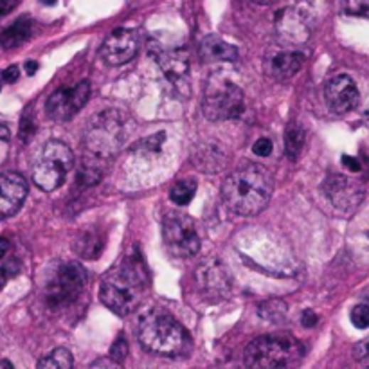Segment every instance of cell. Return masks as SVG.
I'll list each match as a JSON object with an SVG mask.
<instances>
[{
	"mask_svg": "<svg viewBox=\"0 0 369 369\" xmlns=\"http://www.w3.org/2000/svg\"><path fill=\"white\" fill-rule=\"evenodd\" d=\"M274 191V178L263 166L245 164L235 169L223 181V202L232 213L252 216L269 205Z\"/></svg>",
	"mask_w": 369,
	"mask_h": 369,
	"instance_id": "obj_1",
	"label": "cell"
},
{
	"mask_svg": "<svg viewBox=\"0 0 369 369\" xmlns=\"http://www.w3.org/2000/svg\"><path fill=\"white\" fill-rule=\"evenodd\" d=\"M148 274L137 252L128 254L119 267L103 277L100 297L105 306L117 316H128L144 299Z\"/></svg>",
	"mask_w": 369,
	"mask_h": 369,
	"instance_id": "obj_2",
	"label": "cell"
},
{
	"mask_svg": "<svg viewBox=\"0 0 369 369\" xmlns=\"http://www.w3.org/2000/svg\"><path fill=\"white\" fill-rule=\"evenodd\" d=\"M139 343L148 351L164 357H178L191 350V337L177 319L164 311H150L141 317L137 328Z\"/></svg>",
	"mask_w": 369,
	"mask_h": 369,
	"instance_id": "obj_3",
	"label": "cell"
},
{
	"mask_svg": "<svg viewBox=\"0 0 369 369\" xmlns=\"http://www.w3.org/2000/svg\"><path fill=\"white\" fill-rule=\"evenodd\" d=\"M303 346L289 333L263 335L245 348L243 362L249 368H287L303 357Z\"/></svg>",
	"mask_w": 369,
	"mask_h": 369,
	"instance_id": "obj_4",
	"label": "cell"
},
{
	"mask_svg": "<svg viewBox=\"0 0 369 369\" xmlns=\"http://www.w3.org/2000/svg\"><path fill=\"white\" fill-rule=\"evenodd\" d=\"M128 119L119 110H105L97 114L85 132V146L92 154L108 157L116 155L127 141Z\"/></svg>",
	"mask_w": 369,
	"mask_h": 369,
	"instance_id": "obj_5",
	"label": "cell"
},
{
	"mask_svg": "<svg viewBox=\"0 0 369 369\" xmlns=\"http://www.w3.org/2000/svg\"><path fill=\"white\" fill-rule=\"evenodd\" d=\"M202 110L209 121L236 119L245 110L243 90L231 80L215 74L205 85Z\"/></svg>",
	"mask_w": 369,
	"mask_h": 369,
	"instance_id": "obj_6",
	"label": "cell"
},
{
	"mask_svg": "<svg viewBox=\"0 0 369 369\" xmlns=\"http://www.w3.org/2000/svg\"><path fill=\"white\" fill-rule=\"evenodd\" d=\"M73 164V150L62 141H49L33 168V181L42 191H54L65 182Z\"/></svg>",
	"mask_w": 369,
	"mask_h": 369,
	"instance_id": "obj_7",
	"label": "cell"
},
{
	"mask_svg": "<svg viewBox=\"0 0 369 369\" xmlns=\"http://www.w3.org/2000/svg\"><path fill=\"white\" fill-rule=\"evenodd\" d=\"M87 287V272L76 262H62L49 272L43 292L49 306L63 308L81 297Z\"/></svg>",
	"mask_w": 369,
	"mask_h": 369,
	"instance_id": "obj_8",
	"label": "cell"
},
{
	"mask_svg": "<svg viewBox=\"0 0 369 369\" xmlns=\"http://www.w3.org/2000/svg\"><path fill=\"white\" fill-rule=\"evenodd\" d=\"M162 240L169 252L177 258H191L200 250V236L191 216L171 211L162 222Z\"/></svg>",
	"mask_w": 369,
	"mask_h": 369,
	"instance_id": "obj_9",
	"label": "cell"
},
{
	"mask_svg": "<svg viewBox=\"0 0 369 369\" xmlns=\"http://www.w3.org/2000/svg\"><path fill=\"white\" fill-rule=\"evenodd\" d=\"M90 96V85L80 81L73 89H58L47 100V116L53 121H69L87 105Z\"/></svg>",
	"mask_w": 369,
	"mask_h": 369,
	"instance_id": "obj_10",
	"label": "cell"
},
{
	"mask_svg": "<svg viewBox=\"0 0 369 369\" xmlns=\"http://www.w3.org/2000/svg\"><path fill=\"white\" fill-rule=\"evenodd\" d=\"M328 200L341 211H353L364 200V186L360 181L341 173L328 175L323 184Z\"/></svg>",
	"mask_w": 369,
	"mask_h": 369,
	"instance_id": "obj_11",
	"label": "cell"
},
{
	"mask_svg": "<svg viewBox=\"0 0 369 369\" xmlns=\"http://www.w3.org/2000/svg\"><path fill=\"white\" fill-rule=\"evenodd\" d=\"M195 279L198 289L208 294L211 299H223L231 292V272L220 260H205L195 270Z\"/></svg>",
	"mask_w": 369,
	"mask_h": 369,
	"instance_id": "obj_12",
	"label": "cell"
},
{
	"mask_svg": "<svg viewBox=\"0 0 369 369\" xmlns=\"http://www.w3.org/2000/svg\"><path fill=\"white\" fill-rule=\"evenodd\" d=\"M358 89L348 74H338L324 85V101L333 114H346L358 105Z\"/></svg>",
	"mask_w": 369,
	"mask_h": 369,
	"instance_id": "obj_13",
	"label": "cell"
},
{
	"mask_svg": "<svg viewBox=\"0 0 369 369\" xmlns=\"http://www.w3.org/2000/svg\"><path fill=\"white\" fill-rule=\"evenodd\" d=\"M139 50V36L137 33L132 31V29H116L107 36L103 43V60L108 65H124L130 60H134V56Z\"/></svg>",
	"mask_w": 369,
	"mask_h": 369,
	"instance_id": "obj_14",
	"label": "cell"
},
{
	"mask_svg": "<svg viewBox=\"0 0 369 369\" xmlns=\"http://www.w3.org/2000/svg\"><path fill=\"white\" fill-rule=\"evenodd\" d=\"M27 196V182L22 175L6 171L0 173V218L16 215Z\"/></svg>",
	"mask_w": 369,
	"mask_h": 369,
	"instance_id": "obj_15",
	"label": "cell"
},
{
	"mask_svg": "<svg viewBox=\"0 0 369 369\" xmlns=\"http://www.w3.org/2000/svg\"><path fill=\"white\" fill-rule=\"evenodd\" d=\"M304 63V56L294 50L274 49L265 54L263 60V70L269 77L276 81H287L296 76Z\"/></svg>",
	"mask_w": 369,
	"mask_h": 369,
	"instance_id": "obj_16",
	"label": "cell"
},
{
	"mask_svg": "<svg viewBox=\"0 0 369 369\" xmlns=\"http://www.w3.org/2000/svg\"><path fill=\"white\" fill-rule=\"evenodd\" d=\"M159 63H161L162 73L171 85L173 92L181 97H188L191 94L188 60H184L178 54H161Z\"/></svg>",
	"mask_w": 369,
	"mask_h": 369,
	"instance_id": "obj_17",
	"label": "cell"
},
{
	"mask_svg": "<svg viewBox=\"0 0 369 369\" xmlns=\"http://www.w3.org/2000/svg\"><path fill=\"white\" fill-rule=\"evenodd\" d=\"M276 31L279 38L287 43H304L310 36V27L306 26L301 13L289 8L276 15Z\"/></svg>",
	"mask_w": 369,
	"mask_h": 369,
	"instance_id": "obj_18",
	"label": "cell"
},
{
	"mask_svg": "<svg viewBox=\"0 0 369 369\" xmlns=\"http://www.w3.org/2000/svg\"><path fill=\"white\" fill-rule=\"evenodd\" d=\"M198 54H200L202 62L205 63L235 62L238 58V49L231 43H227L220 36L209 35L198 46Z\"/></svg>",
	"mask_w": 369,
	"mask_h": 369,
	"instance_id": "obj_19",
	"label": "cell"
},
{
	"mask_svg": "<svg viewBox=\"0 0 369 369\" xmlns=\"http://www.w3.org/2000/svg\"><path fill=\"white\" fill-rule=\"evenodd\" d=\"M103 247L105 235L101 232V229H96V227H89V229L77 232L76 240L73 243L74 252L85 260H96L103 252Z\"/></svg>",
	"mask_w": 369,
	"mask_h": 369,
	"instance_id": "obj_20",
	"label": "cell"
},
{
	"mask_svg": "<svg viewBox=\"0 0 369 369\" xmlns=\"http://www.w3.org/2000/svg\"><path fill=\"white\" fill-rule=\"evenodd\" d=\"M33 35V22L31 18L22 16L16 22H13L11 26L6 27L4 31L0 33V46L4 49H15L20 47L22 43H26L27 40L31 38Z\"/></svg>",
	"mask_w": 369,
	"mask_h": 369,
	"instance_id": "obj_21",
	"label": "cell"
},
{
	"mask_svg": "<svg viewBox=\"0 0 369 369\" xmlns=\"http://www.w3.org/2000/svg\"><path fill=\"white\" fill-rule=\"evenodd\" d=\"M193 161H195V164L198 166V169H204V171L213 173V171H220V169H223V166H225V161H227V155L223 154L222 150H218V146L209 144V146H202L198 154H193Z\"/></svg>",
	"mask_w": 369,
	"mask_h": 369,
	"instance_id": "obj_22",
	"label": "cell"
},
{
	"mask_svg": "<svg viewBox=\"0 0 369 369\" xmlns=\"http://www.w3.org/2000/svg\"><path fill=\"white\" fill-rule=\"evenodd\" d=\"M304 144V128L297 123H290L285 130V155L296 161Z\"/></svg>",
	"mask_w": 369,
	"mask_h": 369,
	"instance_id": "obj_23",
	"label": "cell"
},
{
	"mask_svg": "<svg viewBox=\"0 0 369 369\" xmlns=\"http://www.w3.org/2000/svg\"><path fill=\"white\" fill-rule=\"evenodd\" d=\"M74 364L73 353L65 348H56V350L50 351L49 355H46L43 358L38 360L40 369H70Z\"/></svg>",
	"mask_w": 369,
	"mask_h": 369,
	"instance_id": "obj_24",
	"label": "cell"
},
{
	"mask_svg": "<svg viewBox=\"0 0 369 369\" xmlns=\"http://www.w3.org/2000/svg\"><path fill=\"white\" fill-rule=\"evenodd\" d=\"M196 193V182L193 178H182L177 181L169 191V198L177 205H188Z\"/></svg>",
	"mask_w": 369,
	"mask_h": 369,
	"instance_id": "obj_25",
	"label": "cell"
},
{
	"mask_svg": "<svg viewBox=\"0 0 369 369\" xmlns=\"http://www.w3.org/2000/svg\"><path fill=\"white\" fill-rule=\"evenodd\" d=\"M289 306H287L285 301L281 299H269L263 301L258 306V314L267 321H272V323H279V321L285 319Z\"/></svg>",
	"mask_w": 369,
	"mask_h": 369,
	"instance_id": "obj_26",
	"label": "cell"
},
{
	"mask_svg": "<svg viewBox=\"0 0 369 369\" xmlns=\"http://www.w3.org/2000/svg\"><path fill=\"white\" fill-rule=\"evenodd\" d=\"M100 181H101V171L96 168V166L83 164L80 169H77V182H80L81 186H85V188L96 186Z\"/></svg>",
	"mask_w": 369,
	"mask_h": 369,
	"instance_id": "obj_27",
	"label": "cell"
},
{
	"mask_svg": "<svg viewBox=\"0 0 369 369\" xmlns=\"http://www.w3.org/2000/svg\"><path fill=\"white\" fill-rule=\"evenodd\" d=\"M350 319L353 323V326L360 328H369V304H357V306L351 310L350 314Z\"/></svg>",
	"mask_w": 369,
	"mask_h": 369,
	"instance_id": "obj_28",
	"label": "cell"
},
{
	"mask_svg": "<svg viewBox=\"0 0 369 369\" xmlns=\"http://www.w3.org/2000/svg\"><path fill=\"white\" fill-rule=\"evenodd\" d=\"M127 355H128V344L127 341H124L123 335H121L116 343H114V346L110 348V358L114 362H117V364H123Z\"/></svg>",
	"mask_w": 369,
	"mask_h": 369,
	"instance_id": "obj_29",
	"label": "cell"
},
{
	"mask_svg": "<svg viewBox=\"0 0 369 369\" xmlns=\"http://www.w3.org/2000/svg\"><path fill=\"white\" fill-rule=\"evenodd\" d=\"M344 11L364 16L369 11V0H344Z\"/></svg>",
	"mask_w": 369,
	"mask_h": 369,
	"instance_id": "obj_30",
	"label": "cell"
},
{
	"mask_svg": "<svg viewBox=\"0 0 369 369\" xmlns=\"http://www.w3.org/2000/svg\"><path fill=\"white\" fill-rule=\"evenodd\" d=\"M353 358L357 362H360V364L369 365V335L365 338H362L360 343L355 344Z\"/></svg>",
	"mask_w": 369,
	"mask_h": 369,
	"instance_id": "obj_31",
	"label": "cell"
},
{
	"mask_svg": "<svg viewBox=\"0 0 369 369\" xmlns=\"http://www.w3.org/2000/svg\"><path fill=\"white\" fill-rule=\"evenodd\" d=\"M272 148H274L272 141H270V139H267V137H262V139H258L256 143H254L252 151L256 155H260V157H267V155L272 154Z\"/></svg>",
	"mask_w": 369,
	"mask_h": 369,
	"instance_id": "obj_32",
	"label": "cell"
},
{
	"mask_svg": "<svg viewBox=\"0 0 369 369\" xmlns=\"http://www.w3.org/2000/svg\"><path fill=\"white\" fill-rule=\"evenodd\" d=\"M164 134H159V135H151V137H148L144 143H141V150L143 151H159V148L162 146V143H164Z\"/></svg>",
	"mask_w": 369,
	"mask_h": 369,
	"instance_id": "obj_33",
	"label": "cell"
},
{
	"mask_svg": "<svg viewBox=\"0 0 369 369\" xmlns=\"http://www.w3.org/2000/svg\"><path fill=\"white\" fill-rule=\"evenodd\" d=\"M36 127L35 123H33L31 117H23L22 119V124H20V137H22L23 143H27L29 139H31V135L35 134Z\"/></svg>",
	"mask_w": 369,
	"mask_h": 369,
	"instance_id": "obj_34",
	"label": "cell"
},
{
	"mask_svg": "<svg viewBox=\"0 0 369 369\" xmlns=\"http://www.w3.org/2000/svg\"><path fill=\"white\" fill-rule=\"evenodd\" d=\"M319 321V317L316 316V311L311 310H304L303 316H301V323H303L304 328H314Z\"/></svg>",
	"mask_w": 369,
	"mask_h": 369,
	"instance_id": "obj_35",
	"label": "cell"
},
{
	"mask_svg": "<svg viewBox=\"0 0 369 369\" xmlns=\"http://www.w3.org/2000/svg\"><path fill=\"white\" fill-rule=\"evenodd\" d=\"M18 77H20V69L16 65L8 67V69L2 73V80H4L6 83H15V81H18Z\"/></svg>",
	"mask_w": 369,
	"mask_h": 369,
	"instance_id": "obj_36",
	"label": "cell"
},
{
	"mask_svg": "<svg viewBox=\"0 0 369 369\" xmlns=\"http://www.w3.org/2000/svg\"><path fill=\"white\" fill-rule=\"evenodd\" d=\"M341 162H343L344 168H348V169H350V171H353V173L360 171V162H358V159L350 157V155H343Z\"/></svg>",
	"mask_w": 369,
	"mask_h": 369,
	"instance_id": "obj_37",
	"label": "cell"
},
{
	"mask_svg": "<svg viewBox=\"0 0 369 369\" xmlns=\"http://www.w3.org/2000/svg\"><path fill=\"white\" fill-rule=\"evenodd\" d=\"M18 4L20 0H0V16L11 13Z\"/></svg>",
	"mask_w": 369,
	"mask_h": 369,
	"instance_id": "obj_38",
	"label": "cell"
},
{
	"mask_svg": "<svg viewBox=\"0 0 369 369\" xmlns=\"http://www.w3.org/2000/svg\"><path fill=\"white\" fill-rule=\"evenodd\" d=\"M9 240L4 238V236H0V258H4L6 254L9 252Z\"/></svg>",
	"mask_w": 369,
	"mask_h": 369,
	"instance_id": "obj_39",
	"label": "cell"
},
{
	"mask_svg": "<svg viewBox=\"0 0 369 369\" xmlns=\"http://www.w3.org/2000/svg\"><path fill=\"white\" fill-rule=\"evenodd\" d=\"M36 70H38V63H36V62H27L26 63L27 76H33V74H36Z\"/></svg>",
	"mask_w": 369,
	"mask_h": 369,
	"instance_id": "obj_40",
	"label": "cell"
},
{
	"mask_svg": "<svg viewBox=\"0 0 369 369\" xmlns=\"http://www.w3.org/2000/svg\"><path fill=\"white\" fill-rule=\"evenodd\" d=\"M9 139V128L6 127V123L0 121V141H8Z\"/></svg>",
	"mask_w": 369,
	"mask_h": 369,
	"instance_id": "obj_41",
	"label": "cell"
},
{
	"mask_svg": "<svg viewBox=\"0 0 369 369\" xmlns=\"http://www.w3.org/2000/svg\"><path fill=\"white\" fill-rule=\"evenodd\" d=\"M6 281H8V272L4 269H0V292L6 287Z\"/></svg>",
	"mask_w": 369,
	"mask_h": 369,
	"instance_id": "obj_42",
	"label": "cell"
},
{
	"mask_svg": "<svg viewBox=\"0 0 369 369\" xmlns=\"http://www.w3.org/2000/svg\"><path fill=\"white\" fill-rule=\"evenodd\" d=\"M256 4H262V6H269V4H274L276 0H254Z\"/></svg>",
	"mask_w": 369,
	"mask_h": 369,
	"instance_id": "obj_43",
	"label": "cell"
},
{
	"mask_svg": "<svg viewBox=\"0 0 369 369\" xmlns=\"http://www.w3.org/2000/svg\"><path fill=\"white\" fill-rule=\"evenodd\" d=\"M0 368H13V364L8 360H2V362H0Z\"/></svg>",
	"mask_w": 369,
	"mask_h": 369,
	"instance_id": "obj_44",
	"label": "cell"
},
{
	"mask_svg": "<svg viewBox=\"0 0 369 369\" xmlns=\"http://www.w3.org/2000/svg\"><path fill=\"white\" fill-rule=\"evenodd\" d=\"M56 2H58V0H42V4H46V6H54Z\"/></svg>",
	"mask_w": 369,
	"mask_h": 369,
	"instance_id": "obj_45",
	"label": "cell"
},
{
	"mask_svg": "<svg viewBox=\"0 0 369 369\" xmlns=\"http://www.w3.org/2000/svg\"><path fill=\"white\" fill-rule=\"evenodd\" d=\"M364 299L369 303V287H368V289H365V292H364Z\"/></svg>",
	"mask_w": 369,
	"mask_h": 369,
	"instance_id": "obj_46",
	"label": "cell"
},
{
	"mask_svg": "<svg viewBox=\"0 0 369 369\" xmlns=\"http://www.w3.org/2000/svg\"><path fill=\"white\" fill-rule=\"evenodd\" d=\"M364 16H365V18H369V11H368V13H365V15H364Z\"/></svg>",
	"mask_w": 369,
	"mask_h": 369,
	"instance_id": "obj_47",
	"label": "cell"
},
{
	"mask_svg": "<svg viewBox=\"0 0 369 369\" xmlns=\"http://www.w3.org/2000/svg\"><path fill=\"white\" fill-rule=\"evenodd\" d=\"M0 90H2V85H0Z\"/></svg>",
	"mask_w": 369,
	"mask_h": 369,
	"instance_id": "obj_48",
	"label": "cell"
}]
</instances>
